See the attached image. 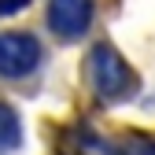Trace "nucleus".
Returning <instances> with one entry per match:
<instances>
[{
	"label": "nucleus",
	"mask_w": 155,
	"mask_h": 155,
	"mask_svg": "<svg viewBox=\"0 0 155 155\" xmlns=\"http://www.w3.org/2000/svg\"><path fill=\"white\" fill-rule=\"evenodd\" d=\"M89 74H92V89L104 96V100H129L137 92V74L133 67L122 59L111 45H96L92 59H89Z\"/></svg>",
	"instance_id": "1"
},
{
	"label": "nucleus",
	"mask_w": 155,
	"mask_h": 155,
	"mask_svg": "<svg viewBox=\"0 0 155 155\" xmlns=\"http://www.w3.org/2000/svg\"><path fill=\"white\" fill-rule=\"evenodd\" d=\"M41 41L33 33L22 30H11V33H0V78H26L41 67Z\"/></svg>",
	"instance_id": "2"
},
{
	"label": "nucleus",
	"mask_w": 155,
	"mask_h": 155,
	"mask_svg": "<svg viewBox=\"0 0 155 155\" xmlns=\"http://www.w3.org/2000/svg\"><path fill=\"white\" fill-rule=\"evenodd\" d=\"M48 26L63 41H78L92 26V0H48Z\"/></svg>",
	"instance_id": "3"
},
{
	"label": "nucleus",
	"mask_w": 155,
	"mask_h": 155,
	"mask_svg": "<svg viewBox=\"0 0 155 155\" xmlns=\"http://www.w3.org/2000/svg\"><path fill=\"white\" fill-rule=\"evenodd\" d=\"M18 144H22V122H18L15 107L0 104V155H4V151H15Z\"/></svg>",
	"instance_id": "4"
},
{
	"label": "nucleus",
	"mask_w": 155,
	"mask_h": 155,
	"mask_svg": "<svg viewBox=\"0 0 155 155\" xmlns=\"http://www.w3.org/2000/svg\"><path fill=\"white\" fill-rule=\"evenodd\" d=\"M129 155H155V140L137 137V140H133V148H129Z\"/></svg>",
	"instance_id": "5"
},
{
	"label": "nucleus",
	"mask_w": 155,
	"mask_h": 155,
	"mask_svg": "<svg viewBox=\"0 0 155 155\" xmlns=\"http://www.w3.org/2000/svg\"><path fill=\"white\" fill-rule=\"evenodd\" d=\"M30 0H0V15H18Z\"/></svg>",
	"instance_id": "6"
}]
</instances>
